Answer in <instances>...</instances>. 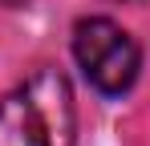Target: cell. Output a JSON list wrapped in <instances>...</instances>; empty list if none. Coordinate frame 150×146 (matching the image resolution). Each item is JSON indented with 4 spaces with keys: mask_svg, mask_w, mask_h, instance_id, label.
<instances>
[{
    "mask_svg": "<svg viewBox=\"0 0 150 146\" xmlns=\"http://www.w3.org/2000/svg\"><path fill=\"white\" fill-rule=\"evenodd\" d=\"M73 85L57 69L33 73L0 101V146H73Z\"/></svg>",
    "mask_w": 150,
    "mask_h": 146,
    "instance_id": "obj_1",
    "label": "cell"
},
{
    "mask_svg": "<svg viewBox=\"0 0 150 146\" xmlns=\"http://www.w3.org/2000/svg\"><path fill=\"white\" fill-rule=\"evenodd\" d=\"M73 57H77V65L85 69V77L110 97L126 94L138 81V69H142L138 41L126 28H118L114 21H105V16L77 21V28H73Z\"/></svg>",
    "mask_w": 150,
    "mask_h": 146,
    "instance_id": "obj_2",
    "label": "cell"
}]
</instances>
